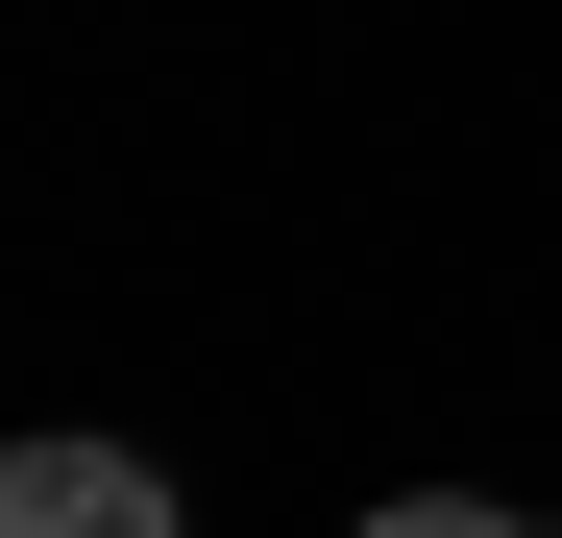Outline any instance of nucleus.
<instances>
[{
  "label": "nucleus",
  "instance_id": "f257e3e1",
  "mask_svg": "<svg viewBox=\"0 0 562 538\" xmlns=\"http://www.w3.org/2000/svg\"><path fill=\"white\" fill-rule=\"evenodd\" d=\"M0 538H171V490L123 440H0Z\"/></svg>",
  "mask_w": 562,
  "mask_h": 538
},
{
  "label": "nucleus",
  "instance_id": "f03ea898",
  "mask_svg": "<svg viewBox=\"0 0 562 538\" xmlns=\"http://www.w3.org/2000/svg\"><path fill=\"white\" fill-rule=\"evenodd\" d=\"M367 538H514L490 490H392V514H367Z\"/></svg>",
  "mask_w": 562,
  "mask_h": 538
}]
</instances>
